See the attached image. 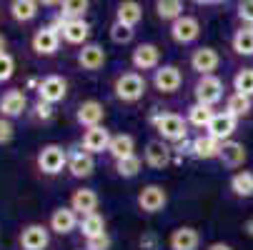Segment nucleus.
<instances>
[{"label":"nucleus","mask_w":253,"mask_h":250,"mask_svg":"<svg viewBox=\"0 0 253 250\" xmlns=\"http://www.w3.org/2000/svg\"><path fill=\"white\" fill-rule=\"evenodd\" d=\"M151 123L158 130L163 143H180V140H186V135H188V123L183 120V115L158 113V115L151 118Z\"/></svg>","instance_id":"f257e3e1"},{"label":"nucleus","mask_w":253,"mask_h":250,"mask_svg":"<svg viewBox=\"0 0 253 250\" xmlns=\"http://www.w3.org/2000/svg\"><path fill=\"white\" fill-rule=\"evenodd\" d=\"M113 93L118 100L123 103H138L143 95H146V78L135 70H128V73H121L116 78V85H113Z\"/></svg>","instance_id":"f03ea898"},{"label":"nucleus","mask_w":253,"mask_h":250,"mask_svg":"<svg viewBox=\"0 0 253 250\" xmlns=\"http://www.w3.org/2000/svg\"><path fill=\"white\" fill-rule=\"evenodd\" d=\"M38 170L43 175H58L63 173V168H68V150L63 145H55V143H50V145H43L41 153H38Z\"/></svg>","instance_id":"7ed1b4c3"},{"label":"nucleus","mask_w":253,"mask_h":250,"mask_svg":"<svg viewBox=\"0 0 253 250\" xmlns=\"http://www.w3.org/2000/svg\"><path fill=\"white\" fill-rule=\"evenodd\" d=\"M223 80L218 75H206V78H198V83L193 85V95H196V103L201 105H208L213 108L215 103L223 100Z\"/></svg>","instance_id":"20e7f679"},{"label":"nucleus","mask_w":253,"mask_h":250,"mask_svg":"<svg viewBox=\"0 0 253 250\" xmlns=\"http://www.w3.org/2000/svg\"><path fill=\"white\" fill-rule=\"evenodd\" d=\"M58 33L60 38L70 45H85L88 35H90V25L85 20H63L60 15H55V20L50 23Z\"/></svg>","instance_id":"39448f33"},{"label":"nucleus","mask_w":253,"mask_h":250,"mask_svg":"<svg viewBox=\"0 0 253 250\" xmlns=\"http://www.w3.org/2000/svg\"><path fill=\"white\" fill-rule=\"evenodd\" d=\"M25 110H28V95H25V90L13 88V90H5L3 95H0V118L13 120V118H20Z\"/></svg>","instance_id":"423d86ee"},{"label":"nucleus","mask_w":253,"mask_h":250,"mask_svg":"<svg viewBox=\"0 0 253 250\" xmlns=\"http://www.w3.org/2000/svg\"><path fill=\"white\" fill-rule=\"evenodd\" d=\"M65 95H68V80L63 75H48L38 83V100H43L48 105L65 100Z\"/></svg>","instance_id":"0eeeda50"},{"label":"nucleus","mask_w":253,"mask_h":250,"mask_svg":"<svg viewBox=\"0 0 253 250\" xmlns=\"http://www.w3.org/2000/svg\"><path fill=\"white\" fill-rule=\"evenodd\" d=\"M198 35H201V23L193 15H183L175 23H170V38L178 45H191L193 40H198Z\"/></svg>","instance_id":"6e6552de"},{"label":"nucleus","mask_w":253,"mask_h":250,"mask_svg":"<svg viewBox=\"0 0 253 250\" xmlns=\"http://www.w3.org/2000/svg\"><path fill=\"white\" fill-rule=\"evenodd\" d=\"M166 203H168V193H166V188L163 185H146L140 193H138V208L143 210V213H161L163 208H166Z\"/></svg>","instance_id":"1a4fd4ad"},{"label":"nucleus","mask_w":253,"mask_h":250,"mask_svg":"<svg viewBox=\"0 0 253 250\" xmlns=\"http://www.w3.org/2000/svg\"><path fill=\"white\" fill-rule=\"evenodd\" d=\"M50 245V230L41 223H30L20 230V248L23 250H45Z\"/></svg>","instance_id":"9d476101"},{"label":"nucleus","mask_w":253,"mask_h":250,"mask_svg":"<svg viewBox=\"0 0 253 250\" xmlns=\"http://www.w3.org/2000/svg\"><path fill=\"white\" fill-rule=\"evenodd\" d=\"M30 43H33V50L38 53V55H55L58 48H60V33L53 25L38 28Z\"/></svg>","instance_id":"9b49d317"},{"label":"nucleus","mask_w":253,"mask_h":250,"mask_svg":"<svg viewBox=\"0 0 253 250\" xmlns=\"http://www.w3.org/2000/svg\"><path fill=\"white\" fill-rule=\"evenodd\" d=\"M130 63H133L135 70H153V73H156V70L161 68V50H158V45H153V43H140V45L133 50Z\"/></svg>","instance_id":"f8f14e48"},{"label":"nucleus","mask_w":253,"mask_h":250,"mask_svg":"<svg viewBox=\"0 0 253 250\" xmlns=\"http://www.w3.org/2000/svg\"><path fill=\"white\" fill-rule=\"evenodd\" d=\"M218 65H221V58H218V53H215L213 48H198V50H193L191 53V68L196 70V73L201 75V78H206V75H213L215 70H218Z\"/></svg>","instance_id":"ddd939ff"},{"label":"nucleus","mask_w":253,"mask_h":250,"mask_svg":"<svg viewBox=\"0 0 253 250\" xmlns=\"http://www.w3.org/2000/svg\"><path fill=\"white\" fill-rule=\"evenodd\" d=\"M111 130H105L103 125L98 128H90L83 133V140H81V148L90 155H98V153H108V145H111Z\"/></svg>","instance_id":"4468645a"},{"label":"nucleus","mask_w":253,"mask_h":250,"mask_svg":"<svg viewBox=\"0 0 253 250\" xmlns=\"http://www.w3.org/2000/svg\"><path fill=\"white\" fill-rule=\"evenodd\" d=\"M236 125H238V120L233 115H228L226 110H221V113H213V118H211V123H208L206 130H208L211 138H215L218 143H226L236 133Z\"/></svg>","instance_id":"2eb2a0df"},{"label":"nucleus","mask_w":253,"mask_h":250,"mask_svg":"<svg viewBox=\"0 0 253 250\" xmlns=\"http://www.w3.org/2000/svg\"><path fill=\"white\" fill-rule=\"evenodd\" d=\"M103 115H105L103 103H98V100H83V103L78 105V110H76V120H78V125H83L85 130L98 128V125L103 123Z\"/></svg>","instance_id":"dca6fc26"},{"label":"nucleus","mask_w":253,"mask_h":250,"mask_svg":"<svg viewBox=\"0 0 253 250\" xmlns=\"http://www.w3.org/2000/svg\"><path fill=\"white\" fill-rule=\"evenodd\" d=\"M180 83H183V75H180V70L175 65H161L153 73V85L161 93H175Z\"/></svg>","instance_id":"f3484780"},{"label":"nucleus","mask_w":253,"mask_h":250,"mask_svg":"<svg viewBox=\"0 0 253 250\" xmlns=\"http://www.w3.org/2000/svg\"><path fill=\"white\" fill-rule=\"evenodd\" d=\"M70 210L81 218L90 215V213H98V193L90 190V188L73 190V195H70Z\"/></svg>","instance_id":"a211bd4d"},{"label":"nucleus","mask_w":253,"mask_h":250,"mask_svg":"<svg viewBox=\"0 0 253 250\" xmlns=\"http://www.w3.org/2000/svg\"><path fill=\"white\" fill-rule=\"evenodd\" d=\"M168 245H170V250H198L201 235H198V230L191 228V225H180V228H175V230L170 233Z\"/></svg>","instance_id":"6ab92c4d"},{"label":"nucleus","mask_w":253,"mask_h":250,"mask_svg":"<svg viewBox=\"0 0 253 250\" xmlns=\"http://www.w3.org/2000/svg\"><path fill=\"white\" fill-rule=\"evenodd\" d=\"M78 223H81V218L76 215L73 210H70V205H68V208H55V210L50 213V230L58 233V235L73 233V230L78 228Z\"/></svg>","instance_id":"aec40b11"},{"label":"nucleus","mask_w":253,"mask_h":250,"mask_svg":"<svg viewBox=\"0 0 253 250\" xmlns=\"http://www.w3.org/2000/svg\"><path fill=\"white\" fill-rule=\"evenodd\" d=\"M170 155H173V148L168 145V143H163L161 138L158 140H148V145H146V165H151L156 170H163L170 163Z\"/></svg>","instance_id":"412c9836"},{"label":"nucleus","mask_w":253,"mask_h":250,"mask_svg":"<svg viewBox=\"0 0 253 250\" xmlns=\"http://www.w3.org/2000/svg\"><path fill=\"white\" fill-rule=\"evenodd\" d=\"M221 145L223 143H218L215 138H211L208 133L206 135H198L191 140V155L198 158V160H213L221 155Z\"/></svg>","instance_id":"4be33fe9"},{"label":"nucleus","mask_w":253,"mask_h":250,"mask_svg":"<svg viewBox=\"0 0 253 250\" xmlns=\"http://www.w3.org/2000/svg\"><path fill=\"white\" fill-rule=\"evenodd\" d=\"M68 170H70L73 178H90L93 170H95V160L83 148L81 150H70L68 153Z\"/></svg>","instance_id":"5701e85b"},{"label":"nucleus","mask_w":253,"mask_h":250,"mask_svg":"<svg viewBox=\"0 0 253 250\" xmlns=\"http://www.w3.org/2000/svg\"><path fill=\"white\" fill-rule=\"evenodd\" d=\"M78 65L88 73H95L105 65V50L98 45V43H85L81 50H78Z\"/></svg>","instance_id":"b1692460"},{"label":"nucleus","mask_w":253,"mask_h":250,"mask_svg":"<svg viewBox=\"0 0 253 250\" xmlns=\"http://www.w3.org/2000/svg\"><path fill=\"white\" fill-rule=\"evenodd\" d=\"M246 158H248V153H246V148H243V143H236V140H226L223 145H221V155H218V160L223 163V168H241L243 163H246Z\"/></svg>","instance_id":"393cba45"},{"label":"nucleus","mask_w":253,"mask_h":250,"mask_svg":"<svg viewBox=\"0 0 253 250\" xmlns=\"http://www.w3.org/2000/svg\"><path fill=\"white\" fill-rule=\"evenodd\" d=\"M140 18H143V8L135 3V0H126V3H121L118 10H116V23H121V25H126L130 30H135Z\"/></svg>","instance_id":"a878e982"},{"label":"nucleus","mask_w":253,"mask_h":250,"mask_svg":"<svg viewBox=\"0 0 253 250\" xmlns=\"http://www.w3.org/2000/svg\"><path fill=\"white\" fill-rule=\"evenodd\" d=\"M108 153L113 155V160H123V158L135 155V140H133V135H128V133L113 135L111 145H108Z\"/></svg>","instance_id":"bb28decb"},{"label":"nucleus","mask_w":253,"mask_h":250,"mask_svg":"<svg viewBox=\"0 0 253 250\" xmlns=\"http://www.w3.org/2000/svg\"><path fill=\"white\" fill-rule=\"evenodd\" d=\"M38 8L41 5L35 3V0H13L8 13H10V18L15 23H30L35 15H38Z\"/></svg>","instance_id":"cd10ccee"},{"label":"nucleus","mask_w":253,"mask_h":250,"mask_svg":"<svg viewBox=\"0 0 253 250\" xmlns=\"http://www.w3.org/2000/svg\"><path fill=\"white\" fill-rule=\"evenodd\" d=\"M251 110H253V100H251L248 95H241V93H231V95L226 98V113H228V115H233L236 120L246 118V115H248Z\"/></svg>","instance_id":"c85d7f7f"},{"label":"nucleus","mask_w":253,"mask_h":250,"mask_svg":"<svg viewBox=\"0 0 253 250\" xmlns=\"http://www.w3.org/2000/svg\"><path fill=\"white\" fill-rule=\"evenodd\" d=\"M231 45L238 55L243 58H251L253 55V28L248 25H241L236 33H233V38H231Z\"/></svg>","instance_id":"c756f323"},{"label":"nucleus","mask_w":253,"mask_h":250,"mask_svg":"<svg viewBox=\"0 0 253 250\" xmlns=\"http://www.w3.org/2000/svg\"><path fill=\"white\" fill-rule=\"evenodd\" d=\"M231 193L236 198H253V173L251 170H238L231 178Z\"/></svg>","instance_id":"7c9ffc66"},{"label":"nucleus","mask_w":253,"mask_h":250,"mask_svg":"<svg viewBox=\"0 0 253 250\" xmlns=\"http://www.w3.org/2000/svg\"><path fill=\"white\" fill-rule=\"evenodd\" d=\"M78 230L83 233V238H95V235H103L105 233V218L100 213H90V215H83L81 223H78Z\"/></svg>","instance_id":"2f4dec72"},{"label":"nucleus","mask_w":253,"mask_h":250,"mask_svg":"<svg viewBox=\"0 0 253 250\" xmlns=\"http://www.w3.org/2000/svg\"><path fill=\"white\" fill-rule=\"evenodd\" d=\"M183 10H186V5L180 3V0H158L156 3V13H158L161 20L175 23L178 18H183Z\"/></svg>","instance_id":"473e14b6"},{"label":"nucleus","mask_w":253,"mask_h":250,"mask_svg":"<svg viewBox=\"0 0 253 250\" xmlns=\"http://www.w3.org/2000/svg\"><path fill=\"white\" fill-rule=\"evenodd\" d=\"M213 118V108H208V105H201V103H193L188 108V115H186V123L188 125H196V128H208Z\"/></svg>","instance_id":"72a5a7b5"},{"label":"nucleus","mask_w":253,"mask_h":250,"mask_svg":"<svg viewBox=\"0 0 253 250\" xmlns=\"http://www.w3.org/2000/svg\"><path fill=\"white\" fill-rule=\"evenodd\" d=\"M58 8H60L58 15L63 20H83V15L88 10V3L85 0H65V3H60Z\"/></svg>","instance_id":"f704fd0d"},{"label":"nucleus","mask_w":253,"mask_h":250,"mask_svg":"<svg viewBox=\"0 0 253 250\" xmlns=\"http://www.w3.org/2000/svg\"><path fill=\"white\" fill-rule=\"evenodd\" d=\"M233 88H236V93L253 98V68H243V70H238L236 78H233Z\"/></svg>","instance_id":"c9c22d12"},{"label":"nucleus","mask_w":253,"mask_h":250,"mask_svg":"<svg viewBox=\"0 0 253 250\" xmlns=\"http://www.w3.org/2000/svg\"><path fill=\"white\" fill-rule=\"evenodd\" d=\"M143 168V160L138 155H130V158H123V160H116V173L121 178H135Z\"/></svg>","instance_id":"e433bc0d"},{"label":"nucleus","mask_w":253,"mask_h":250,"mask_svg":"<svg viewBox=\"0 0 253 250\" xmlns=\"http://www.w3.org/2000/svg\"><path fill=\"white\" fill-rule=\"evenodd\" d=\"M133 35H135V30H130V28L121 25V23H113L111 25V40L116 45H128L133 40Z\"/></svg>","instance_id":"4c0bfd02"},{"label":"nucleus","mask_w":253,"mask_h":250,"mask_svg":"<svg viewBox=\"0 0 253 250\" xmlns=\"http://www.w3.org/2000/svg\"><path fill=\"white\" fill-rule=\"evenodd\" d=\"M13 70H15V60L10 53H3L0 55V83H5L13 78Z\"/></svg>","instance_id":"58836bf2"},{"label":"nucleus","mask_w":253,"mask_h":250,"mask_svg":"<svg viewBox=\"0 0 253 250\" xmlns=\"http://www.w3.org/2000/svg\"><path fill=\"white\" fill-rule=\"evenodd\" d=\"M85 250H111V235L103 233V235L88 238L85 240Z\"/></svg>","instance_id":"ea45409f"},{"label":"nucleus","mask_w":253,"mask_h":250,"mask_svg":"<svg viewBox=\"0 0 253 250\" xmlns=\"http://www.w3.org/2000/svg\"><path fill=\"white\" fill-rule=\"evenodd\" d=\"M13 135H15L13 123L8 118H0V145H8V143L13 140Z\"/></svg>","instance_id":"a19ab883"},{"label":"nucleus","mask_w":253,"mask_h":250,"mask_svg":"<svg viewBox=\"0 0 253 250\" xmlns=\"http://www.w3.org/2000/svg\"><path fill=\"white\" fill-rule=\"evenodd\" d=\"M238 18L248 28H253V0H243V3H238Z\"/></svg>","instance_id":"79ce46f5"},{"label":"nucleus","mask_w":253,"mask_h":250,"mask_svg":"<svg viewBox=\"0 0 253 250\" xmlns=\"http://www.w3.org/2000/svg\"><path fill=\"white\" fill-rule=\"evenodd\" d=\"M33 110H35V118H38V120H50V118L55 115L53 105H48V103H43V100L35 103V105H33Z\"/></svg>","instance_id":"37998d69"},{"label":"nucleus","mask_w":253,"mask_h":250,"mask_svg":"<svg viewBox=\"0 0 253 250\" xmlns=\"http://www.w3.org/2000/svg\"><path fill=\"white\" fill-rule=\"evenodd\" d=\"M206 250H233V248H231L228 243H211Z\"/></svg>","instance_id":"c03bdc74"},{"label":"nucleus","mask_w":253,"mask_h":250,"mask_svg":"<svg viewBox=\"0 0 253 250\" xmlns=\"http://www.w3.org/2000/svg\"><path fill=\"white\" fill-rule=\"evenodd\" d=\"M153 245H156V238H151V235H148V238H143V240H140V248H143V250H151Z\"/></svg>","instance_id":"a18cd8bd"},{"label":"nucleus","mask_w":253,"mask_h":250,"mask_svg":"<svg viewBox=\"0 0 253 250\" xmlns=\"http://www.w3.org/2000/svg\"><path fill=\"white\" fill-rule=\"evenodd\" d=\"M5 48H8V40L3 38V35H0V55H3V53H5Z\"/></svg>","instance_id":"49530a36"},{"label":"nucleus","mask_w":253,"mask_h":250,"mask_svg":"<svg viewBox=\"0 0 253 250\" xmlns=\"http://www.w3.org/2000/svg\"><path fill=\"white\" fill-rule=\"evenodd\" d=\"M246 230H248V233L253 235V220H248V223H246Z\"/></svg>","instance_id":"de8ad7c7"}]
</instances>
